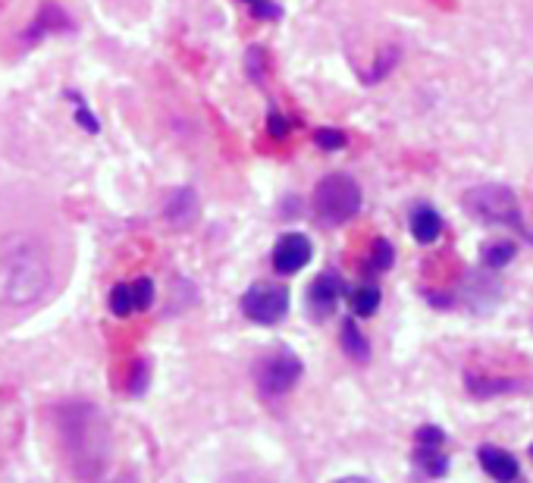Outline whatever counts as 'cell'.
<instances>
[{
  "mask_svg": "<svg viewBox=\"0 0 533 483\" xmlns=\"http://www.w3.org/2000/svg\"><path fill=\"white\" fill-rule=\"evenodd\" d=\"M51 286L54 264L41 239L19 233L0 245V302L10 308H32Z\"/></svg>",
  "mask_w": 533,
  "mask_h": 483,
  "instance_id": "6da1fadb",
  "label": "cell"
},
{
  "mask_svg": "<svg viewBox=\"0 0 533 483\" xmlns=\"http://www.w3.org/2000/svg\"><path fill=\"white\" fill-rule=\"evenodd\" d=\"M60 440L73 471L82 480H95L110 458V430L95 405L73 402L57 411Z\"/></svg>",
  "mask_w": 533,
  "mask_h": 483,
  "instance_id": "7a4b0ae2",
  "label": "cell"
},
{
  "mask_svg": "<svg viewBox=\"0 0 533 483\" xmlns=\"http://www.w3.org/2000/svg\"><path fill=\"white\" fill-rule=\"evenodd\" d=\"M361 211V189L349 173H330L314 189V214L327 226L349 223Z\"/></svg>",
  "mask_w": 533,
  "mask_h": 483,
  "instance_id": "3957f363",
  "label": "cell"
},
{
  "mask_svg": "<svg viewBox=\"0 0 533 483\" xmlns=\"http://www.w3.org/2000/svg\"><path fill=\"white\" fill-rule=\"evenodd\" d=\"M465 207L480 220V223H493V226H512V229H524V217H521V204L515 198V192L508 186H477L465 195Z\"/></svg>",
  "mask_w": 533,
  "mask_h": 483,
  "instance_id": "277c9868",
  "label": "cell"
},
{
  "mask_svg": "<svg viewBox=\"0 0 533 483\" xmlns=\"http://www.w3.org/2000/svg\"><path fill=\"white\" fill-rule=\"evenodd\" d=\"M301 377V361L292 352H273L264 355L254 367V380H258V389L264 396H283L298 383Z\"/></svg>",
  "mask_w": 533,
  "mask_h": 483,
  "instance_id": "5b68a950",
  "label": "cell"
},
{
  "mask_svg": "<svg viewBox=\"0 0 533 483\" xmlns=\"http://www.w3.org/2000/svg\"><path fill=\"white\" fill-rule=\"evenodd\" d=\"M242 311L254 324H276L289 311V289L273 283H254L242 295Z\"/></svg>",
  "mask_w": 533,
  "mask_h": 483,
  "instance_id": "8992f818",
  "label": "cell"
},
{
  "mask_svg": "<svg viewBox=\"0 0 533 483\" xmlns=\"http://www.w3.org/2000/svg\"><path fill=\"white\" fill-rule=\"evenodd\" d=\"M57 32H73V19H69V13L60 4L48 0V4H41L38 13L32 16L29 29L22 32V44H26V48H32V44H38L41 38L57 35Z\"/></svg>",
  "mask_w": 533,
  "mask_h": 483,
  "instance_id": "52a82bcc",
  "label": "cell"
},
{
  "mask_svg": "<svg viewBox=\"0 0 533 483\" xmlns=\"http://www.w3.org/2000/svg\"><path fill=\"white\" fill-rule=\"evenodd\" d=\"M314 255V248L308 242V236L301 233H286L273 248V267L280 273H298Z\"/></svg>",
  "mask_w": 533,
  "mask_h": 483,
  "instance_id": "ba28073f",
  "label": "cell"
},
{
  "mask_svg": "<svg viewBox=\"0 0 533 483\" xmlns=\"http://www.w3.org/2000/svg\"><path fill=\"white\" fill-rule=\"evenodd\" d=\"M164 217H167L170 226H179V229L192 226L195 217H198V195H195V189H173L170 198L164 201Z\"/></svg>",
  "mask_w": 533,
  "mask_h": 483,
  "instance_id": "9c48e42d",
  "label": "cell"
},
{
  "mask_svg": "<svg viewBox=\"0 0 533 483\" xmlns=\"http://www.w3.org/2000/svg\"><path fill=\"white\" fill-rule=\"evenodd\" d=\"M339 295H342V283H339V276H336V273H320L317 280L311 283V292H308L314 314H317V317H327V314L336 308Z\"/></svg>",
  "mask_w": 533,
  "mask_h": 483,
  "instance_id": "30bf717a",
  "label": "cell"
},
{
  "mask_svg": "<svg viewBox=\"0 0 533 483\" xmlns=\"http://www.w3.org/2000/svg\"><path fill=\"white\" fill-rule=\"evenodd\" d=\"M480 465H483L486 474H490L493 480H499V483L518 480V458L508 455V452L499 449V446H483V449H480Z\"/></svg>",
  "mask_w": 533,
  "mask_h": 483,
  "instance_id": "8fae6325",
  "label": "cell"
},
{
  "mask_svg": "<svg viewBox=\"0 0 533 483\" xmlns=\"http://www.w3.org/2000/svg\"><path fill=\"white\" fill-rule=\"evenodd\" d=\"M439 233H443V217H439L430 204L414 207V214H411V236L421 242V245H430V242L439 239Z\"/></svg>",
  "mask_w": 533,
  "mask_h": 483,
  "instance_id": "7c38bea8",
  "label": "cell"
},
{
  "mask_svg": "<svg viewBox=\"0 0 533 483\" xmlns=\"http://www.w3.org/2000/svg\"><path fill=\"white\" fill-rule=\"evenodd\" d=\"M342 349H345V355L355 358V361H367L370 358V345L361 336V330L355 327V320H345V324H342Z\"/></svg>",
  "mask_w": 533,
  "mask_h": 483,
  "instance_id": "4fadbf2b",
  "label": "cell"
},
{
  "mask_svg": "<svg viewBox=\"0 0 533 483\" xmlns=\"http://www.w3.org/2000/svg\"><path fill=\"white\" fill-rule=\"evenodd\" d=\"M417 465L430 477H443L449 471V462L443 455V446H417Z\"/></svg>",
  "mask_w": 533,
  "mask_h": 483,
  "instance_id": "5bb4252c",
  "label": "cell"
},
{
  "mask_svg": "<svg viewBox=\"0 0 533 483\" xmlns=\"http://www.w3.org/2000/svg\"><path fill=\"white\" fill-rule=\"evenodd\" d=\"M380 308V289L377 286H358L355 292H352V311L358 314V317H370Z\"/></svg>",
  "mask_w": 533,
  "mask_h": 483,
  "instance_id": "9a60e30c",
  "label": "cell"
},
{
  "mask_svg": "<svg viewBox=\"0 0 533 483\" xmlns=\"http://www.w3.org/2000/svg\"><path fill=\"white\" fill-rule=\"evenodd\" d=\"M512 258H515V245L512 242H493V245L483 248V264L493 267V270L505 267Z\"/></svg>",
  "mask_w": 533,
  "mask_h": 483,
  "instance_id": "2e32d148",
  "label": "cell"
},
{
  "mask_svg": "<svg viewBox=\"0 0 533 483\" xmlns=\"http://www.w3.org/2000/svg\"><path fill=\"white\" fill-rule=\"evenodd\" d=\"M465 383H468V389H471L474 396H490V393H502V389H515L518 386L512 380H480L474 374H468Z\"/></svg>",
  "mask_w": 533,
  "mask_h": 483,
  "instance_id": "e0dca14e",
  "label": "cell"
},
{
  "mask_svg": "<svg viewBox=\"0 0 533 483\" xmlns=\"http://www.w3.org/2000/svg\"><path fill=\"white\" fill-rule=\"evenodd\" d=\"M399 63V48H386L380 57H377V69H370V73H364V82H380L383 76H389L392 73V66Z\"/></svg>",
  "mask_w": 533,
  "mask_h": 483,
  "instance_id": "ac0fdd59",
  "label": "cell"
},
{
  "mask_svg": "<svg viewBox=\"0 0 533 483\" xmlns=\"http://www.w3.org/2000/svg\"><path fill=\"white\" fill-rule=\"evenodd\" d=\"M110 311L117 314V317H129L132 311H135V305H132V289H129V283H120L117 289L110 292Z\"/></svg>",
  "mask_w": 533,
  "mask_h": 483,
  "instance_id": "d6986e66",
  "label": "cell"
},
{
  "mask_svg": "<svg viewBox=\"0 0 533 483\" xmlns=\"http://www.w3.org/2000/svg\"><path fill=\"white\" fill-rule=\"evenodd\" d=\"M129 289H132V305H135V311H145L151 302H154V283L151 280H135V283H129Z\"/></svg>",
  "mask_w": 533,
  "mask_h": 483,
  "instance_id": "ffe728a7",
  "label": "cell"
},
{
  "mask_svg": "<svg viewBox=\"0 0 533 483\" xmlns=\"http://www.w3.org/2000/svg\"><path fill=\"white\" fill-rule=\"evenodd\" d=\"M392 261H396V251H392V245L386 239H377L374 251H370V267H374V270H389Z\"/></svg>",
  "mask_w": 533,
  "mask_h": 483,
  "instance_id": "44dd1931",
  "label": "cell"
},
{
  "mask_svg": "<svg viewBox=\"0 0 533 483\" xmlns=\"http://www.w3.org/2000/svg\"><path fill=\"white\" fill-rule=\"evenodd\" d=\"M66 98L76 104V123H82L88 132H98V129H101V123L95 120V113H91V110L85 107V98H82V95H76V91H69Z\"/></svg>",
  "mask_w": 533,
  "mask_h": 483,
  "instance_id": "7402d4cb",
  "label": "cell"
},
{
  "mask_svg": "<svg viewBox=\"0 0 533 483\" xmlns=\"http://www.w3.org/2000/svg\"><path fill=\"white\" fill-rule=\"evenodd\" d=\"M314 142H317L320 148H327V151H339V148L345 145V135H342L339 129H317V132H314Z\"/></svg>",
  "mask_w": 533,
  "mask_h": 483,
  "instance_id": "603a6c76",
  "label": "cell"
},
{
  "mask_svg": "<svg viewBox=\"0 0 533 483\" xmlns=\"http://www.w3.org/2000/svg\"><path fill=\"white\" fill-rule=\"evenodd\" d=\"M245 4L258 19H280L283 16L280 4H273V0H245Z\"/></svg>",
  "mask_w": 533,
  "mask_h": 483,
  "instance_id": "cb8c5ba5",
  "label": "cell"
},
{
  "mask_svg": "<svg viewBox=\"0 0 533 483\" xmlns=\"http://www.w3.org/2000/svg\"><path fill=\"white\" fill-rule=\"evenodd\" d=\"M446 443V433L439 427H421L417 430V446H443Z\"/></svg>",
  "mask_w": 533,
  "mask_h": 483,
  "instance_id": "d4e9b609",
  "label": "cell"
},
{
  "mask_svg": "<svg viewBox=\"0 0 533 483\" xmlns=\"http://www.w3.org/2000/svg\"><path fill=\"white\" fill-rule=\"evenodd\" d=\"M267 129H270V135H273V138H286V135H289V120L283 117L280 110H273V113H270V123H267Z\"/></svg>",
  "mask_w": 533,
  "mask_h": 483,
  "instance_id": "484cf974",
  "label": "cell"
},
{
  "mask_svg": "<svg viewBox=\"0 0 533 483\" xmlns=\"http://www.w3.org/2000/svg\"><path fill=\"white\" fill-rule=\"evenodd\" d=\"M145 380H148V364H138V374H135V383H132V393H142V389H145Z\"/></svg>",
  "mask_w": 533,
  "mask_h": 483,
  "instance_id": "4316f807",
  "label": "cell"
},
{
  "mask_svg": "<svg viewBox=\"0 0 533 483\" xmlns=\"http://www.w3.org/2000/svg\"><path fill=\"white\" fill-rule=\"evenodd\" d=\"M336 483H370V480H364V477H345V480H336Z\"/></svg>",
  "mask_w": 533,
  "mask_h": 483,
  "instance_id": "83f0119b",
  "label": "cell"
},
{
  "mask_svg": "<svg viewBox=\"0 0 533 483\" xmlns=\"http://www.w3.org/2000/svg\"><path fill=\"white\" fill-rule=\"evenodd\" d=\"M113 483H135L132 477H117V480H113Z\"/></svg>",
  "mask_w": 533,
  "mask_h": 483,
  "instance_id": "f1b7e54d",
  "label": "cell"
},
{
  "mask_svg": "<svg viewBox=\"0 0 533 483\" xmlns=\"http://www.w3.org/2000/svg\"><path fill=\"white\" fill-rule=\"evenodd\" d=\"M530 455H533V446H530Z\"/></svg>",
  "mask_w": 533,
  "mask_h": 483,
  "instance_id": "f546056e",
  "label": "cell"
},
{
  "mask_svg": "<svg viewBox=\"0 0 533 483\" xmlns=\"http://www.w3.org/2000/svg\"><path fill=\"white\" fill-rule=\"evenodd\" d=\"M512 483H515V480H512ZM518 483H521V480H518Z\"/></svg>",
  "mask_w": 533,
  "mask_h": 483,
  "instance_id": "4dcf8cb0",
  "label": "cell"
}]
</instances>
